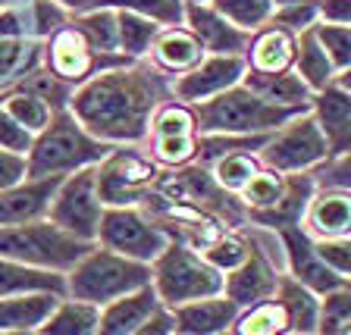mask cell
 Listing matches in <instances>:
<instances>
[{
	"label": "cell",
	"mask_w": 351,
	"mask_h": 335,
	"mask_svg": "<svg viewBox=\"0 0 351 335\" xmlns=\"http://www.w3.org/2000/svg\"><path fill=\"white\" fill-rule=\"evenodd\" d=\"M91 251V241L75 238L57 223H22V226H0V257L41 266V270H73Z\"/></svg>",
	"instance_id": "8992f818"
},
{
	"label": "cell",
	"mask_w": 351,
	"mask_h": 335,
	"mask_svg": "<svg viewBox=\"0 0 351 335\" xmlns=\"http://www.w3.org/2000/svg\"><path fill=\"white\" fill-rule=\"evenodd\" d=\"M285 3H301V0H273V10H276V7H285Z\"/></svg>",
	"instance_id": "f5cc1de1"
},
{
	"label": "cell",
	"mask_w": 351,
	"mask_h": 335,
	"mask_svg": "<svg viewBox=\"0 0 351 335\" xmlns=\"http://www.w3.org/2000/svg\"><path fill=\"white\" fill-rule=\"evenodd\" d=\"M320 19L351 25V0H320Z\"/></svg>",
	"instance_id": "c3c4849f"
},
{
	"label": "cell",
	"mask_w": 351,
	"mask_h": 335,
	"mask_svg": "<svg viewBox=\"0 0 351 335\" xmlns=\"http://www.w3.org/2000/svg\"><path fill=\"white\" fill-rule=\"evenodd\" d=\"M326 175H329V185L351 188V151L342 153V157H332V160H326Z\"/></svg>",
	"instance_id": "7dc6e473"
},
{
	"label": "cell",
	"mask_w": 351,
	"mask_h": 335,
	"mask_svg": "<svg viewBox=\"0 0 351 335\" xmlns=\"http://www.w3.org/2000/svg\"><path fill=\"white\" fill-rule=\"evenodd\" d=\"M160 35V22L147 19L141 13H132V10H119V51L129 53V57H141L154 47Z\"/></svg>",
	"instance_id": "d6a6232c"
},
{
	"label": "cell",
	"mask_w": 351,
	"mask_h": 335,
	"mask_svg": "<svg viewBox=\"0 0 351 335\" xmlns=\"http://www.w3.org/2000/svg\"><path fill=\"white\" fill-rule=\"evenodd\" d=\"M336 85H342L345 91H351V66L345 69V73H339V75H336Z\"/></svg>",
	"instance_id": "816d5d0a"
},
{
	"label": "cell",
	"mask_w": 351,
	"mask_h": 335,
	"mask_svg": "<svg viewBox=\"0 0 351 335\" xmlns=\"http://www.w3.org/2000/svg\"><path fill=\"white\" fill-rule=\"evenodd\" d=\"M107 251H117L123 257L141 263H154L167 251L169 235L160 226H154L151 219L135 207H107L101 216V232H97Z\"/></svg>",
	"instance_id": "9c48e42d"
},
{
	"label": "cell",
	"mask_w": 351,
	"mask_h": 335,
	"mask_svg": "<svg viewBox=\"0 0 351 335\" xmlns=\"http://www.w3.org/2000/svg\"><path fill=\"white\" fill-rule=\"evenodd\" d=\"M351 326V282L336 292L320 295V320L317 335H342Z\"/></svg>",
	"instance_id": "74e56055"
},
{
	"label": "cell",
	"mask_w": 351,
	"mask_h": 335,
	"mask_svg": "<svg viewBox=\"0 0 351 335\" xmlns=\"http://www.w3.org/2000/svg\"><path fill=\"white\" fill-rule=\"evenodd\" d=\"M101 323V307L88 304V301H60L41 326V335H97Z\"/></svg>",
	"instance_id": "f1b7e54d"
},
{
	"label": "cell",
	"mask_w": 351,
	"mask_h": 335,
	"mask_svg": "<svg viewBox=\"0 0 351 335\" xmlns=\"http://www.w3.org/2000/svg\"><path fill=\"white\" fill-rule=\"evenodd\" d=\"M19 53H22V44H19V41L0 38V75H7L10 69L19 63Z\"/></svg>",
	"instance_id": "681fc988"
},
{
	"label": "cell",
	"mask_w": 351,
	"mask_h": 335,
	"mask_svg": "<svg viewBox=\"0 0 351 335\" xmlns=\"http://www.w3.org/2000/svg\"><path fill=\"white\" fill-rule=\"evenodd\" d=\"M248 73V60L241 53H210L191 69L176 79V95L185 103H201L223 95L229 88L241 85Z\"/></svg>",
	"instance_id": "7c38bea8"
},
{
	"label": "cell",
	"mask_w": 351,
	"mask_h": 335,
	"mask_svg": "<svg viewBox=\"0 0 351 335\" xmlns=\"http://www.w3.org/2000/svg\"><path fill=\"white\" fill-rule=\"evenodd\" d=\"M241 85L251 88L254 95H261L263 101H273V103H285V107H311L314 101V91L304 85L298 73H276V75H263V73H245Z\"/></svg>",
	"instance_id": "83f0119b"
},
{
	"label": "cell",
	"mask_w": 351,
	"mask_h": 335,
	"mask_svg": "<svg viewBox=\"0 0 351 335\" xmlns=\"http://www.w3.org/2000/svg\"><path fill=\"white\" fill-rule=\"evenodd\" d=\"M295 73L304 79V85L311 91H323L326 85L336 82V69L329 63L326 51H323V44L317 41V32L307 29L298 35V53H295Z\"/></svg>",
	"instance_id": "f546056e"
},
{
	"label": "cell",
	"mask_w": 351,
	"mask_h": 335,
	"mask_svg": "<svg viewBox=\"0 0 351 335\" xmlns=\"http://www.w3.org/2000/svg\"><path fill=\"white\" fill-rule=\"evenodd\" d=\"M279 241H282L285 260H289V276L298 279L301 285H307L311 292L326 295L348 285V279H342L336 270H329L326 260L317 254V241L304 232V226L279 229Z\"/></svg>",
	"instance_id": "4fadbf2b"
},
{
	"label": "cell",
	"mask_w": 351,
	"mask_h": 335,
	"mask_svg": "<svg viewBox=\"0 0 351 335\" xmlns=\"http://www.w3.org/2000/svg\"><path fill=\"white\" fill-rule=\"evenodd\" d=\"M104 201L97 191V166H85L69 173L60 182L57 195L51 201V223L60 229L73 232L82 241H95L101 232V216H104Z\"/></svg>",
	"instance_id": "ba28073f"
},
{
	"label": "cell",
	"mask_w": 351,
	"mask_h": 335,
	"mask_svg": "<svg viewBox=\"0 0 351 335\" xmlns=\"http://www.w3.org/2000/svg\"><path fill=\"white\" fill-rule=\"evenodd\" d=\"M279 288V276L270 266V260L261 254V251L251 248V254L245 257V263H239L235 270L226 273V285H223V295L232 298L239 307L257 304V301L276 298Z\"/></svg>",
	"instance_id": "ac0fdd59"
},
{
	"label": "cell",
	"mask_w": 351,
	"mask_h": 335,
	"mask_svg": "<svg viewBox=\"0 0 351 335\" xmlns=\"http://www.w3.org/2000/svg\"><path fill=\"white\" fill-rule=\"evenodd\" d=\"M241 307L226 295H210L201 301H189V304L173 307V323L179 335H219L229 332L239 317Z\"/></svg>",
	"instance_id": "e0dca14e"
},
{
	"label": "cell",
	"mask_w": 351,
	"mask_h": 335,
	"mask_svg": "<svg viewBox=\"0 0 351 335\" xmlns=\"http://www.w3.org/2000/svg\"><path fill=\"white\" fill-rule=\"evenodd\" d=\"M75 29L85 35V41L95 47V53L119 51V13L113 7H97L95 13L82 16L75 22Z\"/></svg>",
	"instance_id": "1f68e13d"
},
{
	"label": "cell",
	"mask_w": 351,
	"mask_h": 335,
	"mask_svg": "<svg viewBox=\"0 0 351 335\" xmlns=\"http://www.w3.org/2000/svg\"><path fill=\"white\" fill-rule=\"evenodd\" d=\"M151 285L160 304L167 310L189 301H201L210 295H223L226 285V273H219L217 266L204 260V254H195L185 245L169 241L157 260L151 263Z\"/></svg>",
	"instance_id": "5b68a950"
},
{
	"label": "cell",
	"mask_w": 351,
	"mask_h": 335,
	"mask_svg": "<svg viewBox=\"0 0 351 335\" xmlns=\"http://www.w3.org/2000/svg\"><path fill=\"white\" fill-rule=\"evenodd\" d=\"M317 32V41L323 44V51H326L329 63H332V69L339 73H345L351 66V25H336V22H317L314 25Z\"/></svg>",
	"instance_id": "f35d334b"
},
{
	"label": "cell",
	"mask_w": 351,
	"mask_h": 335,
	"mask_svg": "<svg viewBox=\"0 0 351 335\" xmlns=\"http://www.w3.org/2000/svg\"><path fill=\"white\" fill-rule=\"evenodd\" d=\"M307 110L311 107H285V103L263 101L251 88L235 85L210 101L195 103V116L201 135H273Z\"/></svg>",
	"instance_id": "7a4b0ae2"
},
{
	"label": "cell",
	"mask_w": 351,
	"mask_h": 335,
	"mask_svg": "<svg viewBox=\"0 0 351 335\" xmlns=\"http://www.w3.org/2000/svg\"><path fill=\"white\" fill-rule=\"evenodd\" d=\"M273 25H282V29L301 32L314 29L317 22H320V0H301V3H285V7H276L273 10Z\"/></svg>",
	"instance_id": "60d3db41"
},
{
	"label": "cell",
	"mask_w": 351,
	"mask_h": 335,
	"mask_svg": "<svg viewBox=\"0 0 351 335\" xmlns=\"http://www.w3.org/2000/svg\"><path fill=\"white\" fill-rule=\"evenodd\" d=\"M314 197V179L307 173H292L285 175V195L273 210H263V213H251L257 223L270 229H285V226H301L304 219V210Z\"/></svg>",
	"instance_id": "484cf974"
},
{
	"label": "cell",
	"mask_w": 351,
	"mask_h": 335,
	"mask_svg": "<svg viewBox=\"0 0 351 335\" xmlns=\"http://www.w3.org/2000/svg\"><path fill=\"white\" fill-rule=\"evenodd\" d=\"M219 335H235V332H232V329H229V332H219Z\"/></svg>",
	"instance_id": "11a10c76"
},
{
	"label": "cell",
	"mask_w": 351,
	"mask_h": 335,
	"mask_svg": "<svg viewBox=\"0 0 351 335\" xmlns=\"http://www.w3.org/2000/svg\"><path fill=\"white\" fill-rule=\"evenodd\" d=\"M326 160H329V145L311 110L295 116L292 123H285L282 129H276L270 135V141L261 147V163L282 175L307 173V169L320 166Z\"/></svg>",
	"instance_id": "52a82bcc"
},
{
	"label": "cell",
	"mask_w": 351,
	"mask_h": 335,
	"mask_svg": "<svg viewBox=\"0 0 351 335\" xmlns=\"http://www.w3.org/2000/svg\"><path fill=\"white\" fill-rule=\"evenodd\" d=\"M276 301L282 304L292 332L301 335H317V320H320V295L311 292L307 285H301L292 276H279Z\"/></svg>",
	"instance_id": "4316f807"
},
{
	"label": "cell",
	"mask_w": 351,
	"mask_h": 335,
	"mask_svg": "<svg viewBox=\"0 0 351 335\" xmlns=\"http://www.w3.org/2000/svg\"><path fill=\"white\" fill-rule=\"evenodd\" d=\"M248 254H251L248 241L235 238V235H223V238H217L210 248L204 251V260L210 263V266H217L219 273H229V270H235L239 263H245Z\"/></svg>",
	"instance_id": "b9f144b4"
},
{
	"label": "cell",
	"mask_w": 351,
	"mask_h": 335,
	"mask_svg": "<svg viewBox=\"0 0 351 335\" xmlns=\"http://www.w3.org/2000/svg\"><path fill=\"white\" fill-rule=\"evenodd\" d=\"M32 145H35V135H32L25 125H19L13 116H10L7 110L0 107V147L3 151H13V153H25L32 151Z\"/></svg>",
	"instance_id": "ee69618b"
},
{
	"label": "cell",
	"mask_w": 351,
	"mask_h": 335,
	"mask_svg": "<svg viewBox=\"0 0 351 335\" xmlns=\"http://www.w3.org/2000/svg\"><path fill=\"white\" fill-rule=\"evenodd\" d=\"M151 53H154V63L173 75L191 73V69L207 57L204 44L197 41V35L189 25H169L167 32H160L151 47Z\"/></svg>",
	"instance_id": "603a6c76"
},
{
	"label": "cell",
	"mask_w": 351,
	"mask_h": 335,
	"mask_svg": "<svg viewBox=\"0 0 351 335\" xmlns=\"http://www.w3.org/2000/svg\"><path fill=\"white\" fill-rule=\"evenodd\" d=\"M66 175H44V179H25L13 188L0 191V226H22L32 219H41L51 210V201L57 195Z\"/></svg>",
	"instance_id": "5bb4252c"
},
{
	"label": "cell",
	"mask_w": 351,
	"mask_h": 335,
	"mask_svg": "<svg viewBox=\"0 0 351 335\" xmlns=\"http://www.w3.org/2000/svg\"><path fill=\"white\" fill-rule=\"evenodd\" d=\"M160 298L154 292V285H145L138 292L123 295V298L110 301L101 307V323H97V335H129L147 323L157 310H160Z\"/></svg>",
	"instance_id": "ffe728a7"
},
{
	"label": "cell",
	"mask_w": 351,
	"mask_h": 335,
	"mask_svg": "<svg viewBox=\"0 0 351 335\" xmlns=\"http://www.w3.org/2000/svg\"><path fill=\"white\" fill-rule=\"evenodd\" d=\"M185 22L197 35V41L204 44L207 53H241L248 47V35L239 25L219 16L210 3H185Z\"/></svg>",
	"instance_id": "d6986e66"
},
{
	"label": "cell",
	"mask_w": 351,
	"mask_h": 335,
	"mask_svg": "<svg viewBox=\"0 0 351 335\" xmlns=\"http://www.w3.org/2000/svg\"><path fill=\"white\" fill-rule=\"evenodd\" d=\"M295 53H298V35L282 25H267L248 44V66L251 73L263 75L289 73L295 66Z\"/></svg>",
	"instance_id": "44dd1931"
},
{
	"label": "cell",
	"mask_w": 351,
	"mask_h": 335,
	"mask_svg": "<svg viewBox=\"0 0 351 335\" xmlns=\"http://www.w3.org/2000/svg\"><path fill=\"white\" fill-rule=\"evenodd\" d=\"M176 332V323H173V314L169 310H157V314L151 317L147 323H141L135 332H129V335H173Z\"/></svg>",
	"instance_id": "bcb514c9"
},
{
	"label": "cell",
	"mask_w": 351,
	"mask_h": 335,
	"mask_svg": "<svg viewBox=\"0 0 351 335\" xmlns=\"http://www.w3.org/2000/svg\"><path fill=\"white\" fill-rule=\"evenodd\" d=\"M104 3L113 10L141 13L154 22H163V25H182L185 19V0H104Z\"/></svg>",
	"instance_id": "ab89813d"
},
{
	"label": "cell",
	"mask_w": 351,
	"mask_h": 335,
	"mask_svg": "<svg viewBox=\"0 0 351 335\" xmlns=\"http://www.w3.org/2000/svg\"><path fill=\"white\" fill-rule=\"evenodd\" d=\"M29 292H66V279L57 270H41V266H29V263L0 257V298L10 295H29Z\"/></svg>",
	"instance_id": "d4e9b609"
},
{
	"label": "cell",
	"mask_w": 351,
	"mask_h": 335,
	"mask_svg": "<svg viewBox=\"0 0 351 335\" xmlns=\"http://www.w3.org/2000/svg\"><path fill=\"white\" fill-rule=\"evenodd\" d=\"M311 113H314L317 125H320L323 138L329 145V160L342 157L351 151V91L342 85H326L317 91L311 101Z\"/></svg>",
	"instance_id": "9a60e30c"
},
{
	"label": "cell",
	"mask_w": 351,
	"mask_h": 335,
	"mask_svg": "<svg viewBox=\"0 0 351 335\" xmlns=\"http://www.w3.org/2000/svg\"><path fill=\"white\" fill-rule=\"evenodd\" d=\"M0 335H29V332H0Z\"/></svg>",
	"instance_id": "db71d44e"
},
{
	"label": "cell",
	"mask_w": 351,
	"mask_h": 335,
	"mask_svg": "<svg viewBox=\"0 0 351 335\" xmlns=\"http://www.w3.org/2000/svg\"><path fill=\"white\" fill-rule=\"evenodd\" d=\"M317 254L326 260L329 270H336L339 276L351 282V235H342V238H320L317 241Z\"/></svg>",
	"instance_id": "7bdbcfd3"
},
{
	"label": "cell",
	"mask_w": 351,
	"mask_h": 335,
	"mask_svg": "<svg viewBox=\"0 0 351 335\" xmlns=\"http://www.w3.org/2000/svg\"><path fill=\"white\" fill-rule=\"evenodd\" d=\"M110 157V145L95 138L73 113H53L44 132L35 135L29 151V179L44 175H69L75 169L97 166Z\"/></svg>",
	"instance_id": "3957f363"
},
{
	"label": "cell",
	"mask_w": 351,
	"mask_h": 335,
	"mask_svg": "<svg viewBox=\"0 0 351 335\" xmlns=\"http://www.w3.org/2000/svg\"><path fill=\"white\" fill-rule=\"evenodd\" d=\"M210 7L241 32H257L273 19V0H210Z\"/></svg>",
	"instance_id": "d590c367"
},
{
	"label": "cell",
	"mask_w": 351,
	"mask_h": 335,
	"mask_svg": "<svg viewBox=\"0 0 351 335\" xmlns=\"http://www.w3.org/2000/svg\"><path fill=\"white\" fill-rule=\"evenodd\" d=\"M285 335H301V332H285Z\"/></svg>",
	"instance_id": "6f0895ef"
},
{
	"label": "cell",
	"mask_w": 351,
	"mask_h": 335,
	"mask_svg": "<svg viewBox=\"0 0 351 335\" xmlns=\"http://www.w3.org/2000/svg\"><path fill=\"white\" fill-rule=\"evenodd\" d=\"M173 335H179V332H173Z\"/></svg>",
	"instance_id": "680465c9"
},
{
	"label": "cell",
	"mask_w": 351,
	"mask_h": 335,
	"mask_svg": "<svg viewBox=\"0 0 351 335\" xmlns=\"http://www.w3.org/2000/svg\"><path fill=\"white\" fill-rule=\"evenodd\" d=\"M3 110H7L10 116L16 119L19 125H25V129L32 132V135H38V132H44V125L51 123V101L47 97H41L38 91H19V95H10L7 101H3Z\"/></svg>",
	"instance_id": "e575fe53"
},
{
	"label": "cell",
	"mask_w": 351,
	"mask_h": 335,
	"mask_svg": "<svg viewBox=\"0 0 351 335\" xmlns=\"http://www.w3.org/2000/svg\"><path fill=\"white\" fill-rule=\"evenodd\" d=\"M232 332L235 335H285L292 332V326H289V317H285L282 304L276 298H267V301H257V304L241 307L232 323Z\"/></svg>",
	"instance_id": "4dcf8cb0"
},
{
	"label": "cell",
	"mask_w": 351,
	"mask_h": 335,
	"mask_svg": "<svg viewBox=\"0 0 351 335\" xmlns=\"http://www.w3.org/2000/svg\"><path fill=\"white\" fill-rule=\"evenodd\" d=\"M261 166L263 163L257 160L254 153H248V151H226L223 157L217 160V182L223 185L226 191H239L241 195V188L254 179L257 173H261Z\"/></svg>",
	"instance_id": "8d00e7d4"
},
{
	"label": "cell",
	"mask_w": 351,
	"mask_h": 335,
	"mask_svg": "<svg viewBox=\"0 0 351 335\" xmlns=\"http://www.w3.org/2000/svg\"><path fill=\"white\" fill-rule=\"evenodd\" d=\"M342 335H351V326H348V329H345V332H342Z\"/></svg>",
	"instance_id": "9f6ffc18"
},
{
	"label": "cell",
	"mask_w": 351,
	"mask_h": 335,
	"mask_svg": "<svg viewBox=\"0 0 351 335\" xmlns=\"http://www.w3.org/2000/svg\"><path fill=\"white\" fill-rule=\"evenodd\" d=\"M154 182H157V166L135 153H110L104 166H97V191L107 207L138 204Z\"/></svg>",
	"instance_id": "8fae6325"
},
{
	"label": "cell",
	"mask_w": 351,
	"mask_h": 335,
	"mask_svg": "<svg viewBox=\"0 0 351 335\" xmlns=\"http://www.w3.org/2000/svg\"><path fill=\"white\" fill-rule=\"evenodd\" d=\"M47 63H51L57 79L82 82L95 73L97 57H95V47L85 41V35L79 29H60L51 41Z\"/></svg>",
	"instance_id": "7402d4cb"
},
{
	"label": "cell",
	"mask_w": 351,
	"mask_h": 335,
	"mask_svg": "<svg viewBox=\"0 0 351 335\" xmlns=\"http://www.w3.org/2000/svg\"><path fill=\"white\" fill-rule=\"evenodd\" d=\"M301 226L317 241L351 235V188L329 185V188H323V191H314Z\"/></svg>",
	"instance_id": "2e32d148"
},
{
	"label": "cell",
	"mask_w": 351,
	"mask_h": 335,
	"mask_svg": "<svg viewBox=\"0 0 351 335\" xmlns=\"http://www.w3.org/2000/svg\"><path fill=\"white\" fill-rule=\"evenodd\" d=\"M25 179H29V157L0 147V191L13 188V185L25 182Z\"/></svg>",
	"instance_id": "f6af8a7d"
},
{
	"label": "cell",
	"mask_w": 351,
	"mask_h": 335,
	"mask_svg": "<svg viewBox=\"0 0 351 335\" xmlns=\"http://www.w3.org/2000/svg\"><path fill=\"white\" fill-rule=\"evenodd\" d=\"M57 3H63L69 10H88V7H101L104 0H57Z\"/></svg>",
	"instance_id": "f907efd6"
},
{
	"label": "cell",
	"mask_w": 351,
	"mask_h": 335,
	"mask_svg": "<svg viewBox=\"0 0 351 335\" xmlns=\"http://www.w3.org/2000/svg\"><path fill=\"white\" fill-rule=\"evenodd\" d=\"M151 285V263L132 260L117 251L91 248L66 279V292L88 304H110V301L123 298Z\"/></svg>",
	"instance_id": "277c9868"
},
{
	"label": "cell",
	"mask_w": 351,
	"mask_h": 335,
	"mask_svg": "<svg viewBox=\"0 0 351 335\" xmlns=\"http://www.w3.org/2000/svg\"><path fill=\"white\" fill-rule=\"evenodd\" d=\"M73 116L101 141H138L151 132L154 88L135 69H113L88 79L73 95Z\"/></svg>",
	"instance_id": "6da1fadb"
},
{
	"label": "cell",
	"mask_w": 351,
	"mask_h": 335,
	"mask_svg": "<svg viewBox=\"0 0 351 335\" xmlns=\"http://www.w3.org/2000/svg\"><path fill=\"white\" fill-rule=\"evenodd\" d=\"M60 295L53 292H29L0 298V332H32L41 329L44 320L57 310Z\"/></svg>",
	"instance_id": "cb8c5ba5"
},
{
	"label": "cell",
	"mask_w": 351,
	"mask_h": 335,
	"mask_svg": "<svg viewBox=\"0 0 351 335\" xmlns=\"http://www.w3.org/2000/svg\"><path fill=\"white\" fill-rule=\"evenodd\" d=\"M151 151L163 166H185L197 157V116L185 103H167L151 119Z\"/></svg>",
	"instance_id": "30bf717a"
},
{
	"label": "cell",
	"mask_w": 351,
	"mask_h": 335,
	"mask_svg": "<svg viewBox=\"0 0 351 335\" xmlns=\"http://www.w3.org/2000/svg\"><path fill=\"white\" fill-rule=\"evenodd\" d=\"M282 195H285V175L270 166H261V173L241 188V201L248 204L251 213L273 210L282 201Z\"/></svg>",
	"instance_id": "836d02e7"
}]
</instances>
